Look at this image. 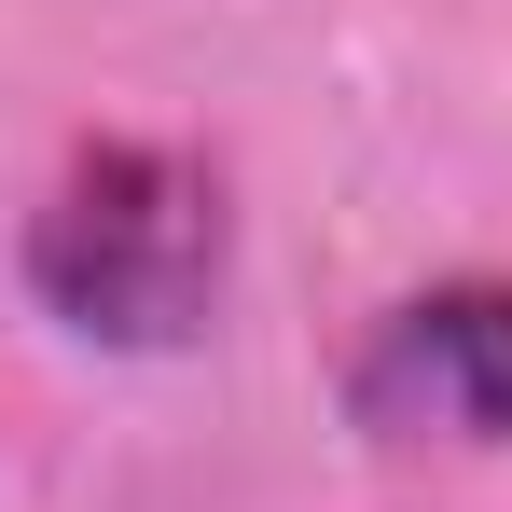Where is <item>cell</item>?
<instances>
[{"label": "cell", "mask_w": 512, "mask_h": 512, "mask_svg": "<svg viewBox=\"0 0 512 512\" xmlns=\"http://www.w3.org/2000/svg\"><path fill=\"white\" fill-rule=\"evenodd\" d=\"M222 263H236V208L222 167L180 139H84L28 208V305L70 346H125V360L194 346Z\"/></svg>", "instance_id": "1"}, {"label": "cell", "mask_w": 512, "mask_h": 512, "mask_svg": "<svg viewBox=\"0 0 512 512\" xmlns=\"http://www.w3.org/2000/svg\"><path fill=\"white\" fill-rule=\"evenodd\" d=\"M346 416L374 443H512V277L402 291L346 360Z\"/></svg>", "instance_id": "2"}]
</instances>
